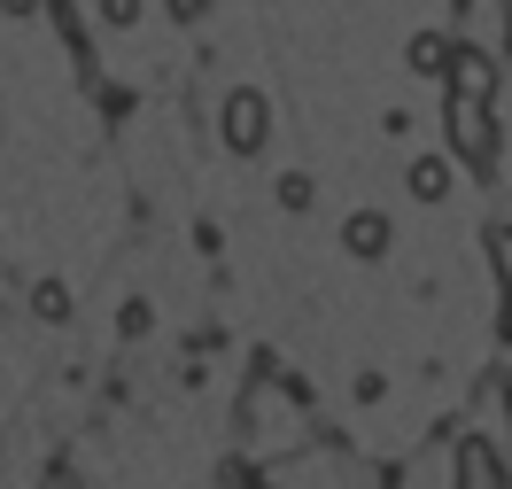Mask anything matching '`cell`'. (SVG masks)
<instances>
[{"mask_svg": "<svg viewBox=\"0 0 512 489\" xmlns=\"http://www.w3.org/2000/svg\"><path fill=\"white\" fill-rule=\"evenodd\" d=\"M443 125H450V156L458 163H497V109H489V101L450 94Z\"/></svg>", "mask_w": 512, "mask_h": 489, "instance_id": "cell-1", "label": "cell"}, {"mask_svg": "<svg viewBox=\"0 0 512 489\" xmlns=\"http://www.w3.org/2000/svg\"><path fill=\"white\" fill-rule=\"evenodd\" d=\"M264 140H272V101L241 86V94L225 101V148H233V156H256Z\"/></svg>", "mask_w": 512, "mask_h": 489, "instance_id": "cell-2", "label": "cell"}, {"mask_svg": "<svg viewBox=\"0 0 512 489\" xmlns=\"http://www.w3.org/2000/svg\"><path fill=\"white\" fill-rule=\"evenodd\" d=\"M450 489H505V458L489 451L481 435H466L458 458H450Z\"/></svg>", "mask_w": 512, "mask_h": 489, "instance_id": "cell-3", "label": "cell"}, {"mask_svg": "<svg viewBox=\"0 0 512 489\" xmlns=\"http://www.w3.org/2000/svg\"><path fill=\"white\" fill-rule=\"evenodd\" d=\"M450 94H474V101H489L497 94V63H489V55H481V47H450Z\"/></svg>", "mask_w": 512, "mask_h": 489, "instance_id": "cell-4", "label": "cell"}, {"mask_svg": "<svg viewBox=\"0 0 512 489\" xmlns=\"http://www.w3.org/2000/svg\"><path fill=\"white\" fill-rule=\"evenodd\" d=\"M388 241H396V226H388L381 210H357L350 226H342V249H350L357 264H381V257H388Z\"/></svg>", "mask_w": 512, "mask_h": 489, "instance_id": "cell-5", "label": "cell"}, {"mask_svg": "<svg viewBox=\"0 0 512 489\" xmlns=\"http://www.w3.org/2000/svg\"><path fill=\"white\" fill-rule=\"evenodd\" d=\"M450 47H458V39H443V32H419L412 47H404V63H412L419 78H443V70H450Z\"/></svg>", "mask_w": 512, "mask_h": 489, "instance_id": "cell-6", "label": "cell"}, {"mask_svg": "<svg viewBox=\"0 0 512 489\" xmlns=\"http://www.w3.org/2000/svg\"><path fill=\"white\" fill-rule=\"evenodd\" d=\"M404 187H412L419 202H443V195H450V163H443V156H419L412 171H404Z\"/></svg>", "mask_w": 512, "mask_h": 489, "instance_id": "cell-7", "label": "cell"}, {"mask_svg": "<svg viewBox=\"0 0 512 489\" xmlns=\"http://www.w3.org/2000/svg\"><path fill=\"white\" fill-rule=\"evenodd\" d=\"M32 311H39V319H70V288H63V280H39Z\"/></svg>", "mask_w": 512, "mask_h": 489, "instance_id": "cell-8", "label": "cell"}, {"mask_svg": "<svg viewBox=\"0 0 512 489\" xmlns=\"http://www.w3.org/2000/svg\"><path fill=\"white\" fill-rule=\"evenodd\" d=\"M280 202H288V210H311V202H319L311 171H288V179H280Z\"/></svg>", "mask_w": 512, "mask_h": 489, "instance_id": "cell-9", "label": "cell"}, {"mask_svg": "<svg viewBox=\"0 0 512 489\" xmlns=\"http://www.w3.org/2000/svg\"><path fill=\"white\" fill-rule=\"evenodd\" d=\"M489 264H497V280L512 288V226H489Z\"/></svg>", "mask_w": 512, "mask_h": 489, "instance_id": "cell-10", "label": "cell"}, {"mask_svg": "<svg viewBox=\"0 0 512 489\" xmlns=\"http://www.w3.org/2000/svg\"><path fill=\"white\" fill-rule=\"evenodd\" d=\"M101 16H109V24L125 32V24H140V0H101Z\"/></svg>", "mask_w": 512, "mask_h": 489, "instance_id": "cell-11", "label": "cell"}, {"mask_svg": "<svg viewBox=\"0 0 512 489\" xmlns=\"http://www.w3.org/2000/svg\"><path fill=\"white\" fill-rule=\"evenodd\" d=\"M202 8H210V0H171V16H179V24H194Z\"/></svg>", "mask_w": 512, "mask_h": 489, "instance_id": "cell-12", "label": "cell"}, {"mask_svg": "<svg viewBox=\"0 0 512 489\" xmlns=\"http://www.w3.org/2000/svg\"><path fill=\"white\" fill-rule=\"evenodd\" d=\"M497 334L512 342V288H505V311H497Z\"/></svg>", "mask_w": 512, "mask_h": 489, "instance_id": "cell-13", "label": "cell"}, {"mask_svg": "<svg viewBox=\"0 0 512 489\" xmlns=\"http://www.w3.org/2000/svg\"><path fill=\"white\" fill-rule=\"evenodd\" d=\"M0 8H8V16H32V8H39V0H0Z\"/></svg>", "mask_w": 512, "mask_h": 489, "instance_id": "cell-14", "label": "cell"}]
</instances>
